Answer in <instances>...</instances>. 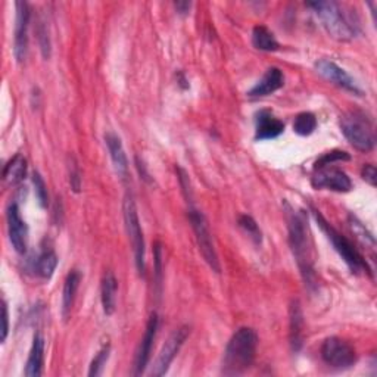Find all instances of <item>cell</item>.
Returning a JSON list of instances; mask_svg holds the SVG:
<instances>
[{
	"mask_svg": "<svg viewBox=\"0 0 377 377\" xmlns=\"http://www.w3.org/2000/svg\"><path fill=\"white\" fill-rule=\"evenodd\" d=\"M288 230H289V245L296 260V264L300 270V275H303L305 284L314 286L315 284L314 245L308 223L303 211L296 213V211L289 209Z\"/></svg>",
	"mask_w": 377,
	"mask_h": 377,
	"instance_id": "obj_1",
	"label": "cell"
},
{
	"mask_svg": "<svg viewBox=\"0 0 377 377\" xmlns=\"http://www.w3.org/2000/svg\"><path fill=\"white\" fill-rule=\"evenodd\" d=\"M258 335L251 327H240L225 346L221 373L224 376H240L248 371L256 355Z\"/></svg>",
	"mask_w": 377,
	"mask_h": 377,
	"instance_id": "obj_2",
	"label": "cell"
},
{
	"mask_svg": "<svg viewBox=\"0 0 377 377\" xmlns=\"http://www.w3.org/2000/svg\"><path fill=\"white\" fill-rule=\"evenodd\" d=\"M314 11L326 32L338 41H350L358 34V24L352 21L345 6L338 2H311Z\"/></svg>",
	"mask_w": 377,
	"mask_h": 377,
	"instance_id": "obj_3",
	"label": "cell"
},
{
	"mask_svg": "<svg viewBox=\"0 0 377 377\" xmlns=\"http://www.w3.org/2000/svg\"><path fill=\"white\" fill-rule=\"evenodd\" d=\"M315 221L319 223L320 229L324 232L327 239L333 245L335 251L340 255V258L345 261V264L350 267L354 275H366L371 276V268L369 267L367 261L363 255H361L357 248L351 244V240L346 239L343 234H340L333 225H330L329 221L322 216L320 211H314Z\"/></svg>",
	"mask_w": 377,
	"mask_h": 377,
	"instance_id": "obj_4",
	"label": "cell"
},
{
	"mask_svg": "<svg viewBox=\"0 0 377 377\" xmlns=\"http://www.w3.org/2000/svg\"><path fill=\"white\" fill-rule=\"evenodd\" d=\"M340 130L345 139L361 152H370L376 145L373 123L363 112L345 114L340 118Z\"/></svg>",
	"mask_w": 377,
	"mask_h": 377,
	"instance_id": "obj_5",
	"label": "cell"
},
{
	"mask_svg": "<svg viewBox=\"0 0 377 377\" xmlns=\"http://www.w3.org/2000/svg\"><path fill=\"white\" fill-rule=\"evenodd\" d=\"M123 213H124V223L126 230L130 239V244L134 253V263L138 268L139 275H145L146 270V246H145V237L142 232V225L138 214V206L133 199L131 194H127L124 204H123Z\"/></svg>",
	"mask_w": 377,
	"mask_h": 377,
	"instance_id": "obj_6",
	"label": "cell"
},
{
	"mask_svg": "<svg viewBox=\"0 0 377 377\" xmlns=\"http://www.w3.org/2000/svg\"><path fill=\"white\" fill-rule=\"evenodd\" d=\"M189 220L192 223V227H193V232L196 236V242H198L199 252L202 253L204 260L211 267V270L216 271V273H220L221 265H220L218 255H217V251H216V246L213 242V236H211V232L208 227L206 218L204 217L202 213H199V211L190 209Z\"/></svg>",
	"mask_w": 377,
	"mask_h": 377,
	"instance_id": "obj_7",
	"label": "cell"
},
{
	"mask_svg": "<svg viewBox=\"0 0 377 377\" xmlns=\"http://www.w3.org/2000/svg\"><path fill=\"white\" fill-rule=\"evenodd\" d=\"M322 358L327 366L338 369V370L351 369L358 359L354 346L336 336L327 338L323 342Z\"/></svg>",
	"mask_w": 377,
	"mask_h": 377,
	"instance_id": "obj_8",
	"label": "cell"
},
{
	"mask_svg": "<svg viewBox=\"0 0 377 377\" xmlns=\"http://www.w3.org/2000/svg\"><path fill=\"white\" fill-rule=\"evenodd\" d=\"M311 185L317 190L326 189L338 193H346L352 189V182L348 174L342 171L340 168L331 167V165L314 168Z\"/></svg>",
	"mask_w": 377,
	"mask_h": 377,
	"instance_id": "obj_9",
	"label": "cell"
},
{
	"mask_svg": "<svg viewBox=\"0 0 377 377\" xmlns=\"http://www.w3.org/2000/svg\"><path fill=\"white\" fill-rule=\"evenodd\" d=\"M189 333H190V329L187 326H182L173 331L171 336L167 339V342L164 343L162 350L155 361L154 369H152V371H150V374L164 376L165 373L168 371L176 355L178 354L180 350H182L183 343L189 338Z\"/></svg>",
	"mask_w": 377,
	"mask_h": 377,
	"instance_id": "obj_10",
	"label": "cell"
},
{
	"mask_svg": "<svg viewBox=\"0 0 377 377\" xmlns=\"http://www.w3.org/2000/svg\"><path fill=\"white\" fill-rule=\"evenodd\" d=\"M17 18H15V37H13V56L18 62H22L28 52V25H29V6L27 2H17Z\"/></svg>",
	"mask_w": 377,
	"mask_h": 377,
	"instance_id": "obj_11",
	"label": "cell"
},
{
	"mask_svg": "<svg viewBox=\"0 0 377 377\" xmlns=\"http://www.w3.org/2000/svg\"><path fill=\"white\" fill-rule=\"evenodd\" d=\"M8 221V234L12 248L18 253H25L28 246V227L27 223L21 218L20 206L17 204H11L6 211Z\"/></svg>",
	"mask_w": 377,
	"mask_h": 377,
	"instance_id": "obj_12",
	"label": "cell"
},
{
	"mask_svg": "<svg viewBox=\"0 0 377 377\" xmlns=\"http://www.w3.org/2000/svg\"><path fill=\"white\" fill-rule=\"evenodd\" d=\"M315 70L327 81L333 83L345 90H348V92L355 93L358 96L363 93L351 75L343 68H340L338 64H335L333 61H329V59H319V61L315 62Z\"/></svg>",
	"mask_w": 377,
	"mask_h": 377,
	"instance_id": "obj_13",
	"label": "cell"
},
{
	"mask_svg": "<svg viewBox=\"0 0 377 377\" xmlns=\"http://www.w3.org/2000/svg\"><path fill=\"white\" fill-rule=\"evenodd\" d=\"M158 315L154 312L150 314L147 324H146V330L145 335L139 343V348L135 351V357H134V376H140L145 373L149 359H150V352H152V345L154 340L157 338V330H158Z\"/></svg>",
	"mask_w": 377,
	"mask_h": 377,
	"instance_id": "obj_14",
	"label": "cell"
},
{
	"mask_svg": "<svg viewBox=\"0 0 377 377\" xmlns=\"http://www.w3.org/2000/svg\"><path fill=\"white\" fill-rule=\"evenodd\" d=\"M284 131V123L276 118L271 111L263 110L255 118V140L276 139Z\"/></svg>",
	"mask_w": 377,
	"mask_h": 377,
	"instance_id": "obj_15",
	"label": "cell"
},
{
	"mask_svg": "<svg viewBox=\"0 0 377 377\" xmlns=\"http://www.w3.org/2000/svg\"><path fill=\"white\" fill-rule=\"evenodd\" d=\"M105 143L108 146L115 173L121 178H126L128 174V159L121 139H119V135L114 131H108L105 134Z\"/></svg>",
	"mask_w": 377,
	"mask_h": 377,
	"instance_id": "obj_16",
	"label": "cell"
},
{
	"mask_svg": "<svg viewBox=\"0 0 377 377\" xmlns=\"http://www.w3.org/2000/svg\"><path fill=\"white\" fill-rule=\"evenodd\" d=\"M283 84H284L283 72L276 67H271L265 71V74L263 75V79L249 90L248 96H251V98L268 96L271 93L277 92L279 88L283 87Z\"/></svg>",
	"mask_w": 377,
	"mask_h": 377,
	"instance_id": "obj_17",
	"label": "cell"
},
{
	"mask_svg": "<svg viewBox=\"0 0 377 377\" xmlns=\"http://www.w3.org/2000/svg\"><path fill=\"white\" fill-rule=\"evenodd\" d=\"M43 366H44V338L41 333H36L33 338L32 350H29L24 374L28 377H39L43 374Z\"/></svg>",
	"mask_w": 377,
	"mask_h": 377,
	"instance_id": "obj_18",
	"label": "cell"
},
{
	"mask_svg": "<svg viewBox=\"0 0 377 377\" xmlns=\"http://www.w3.org/2000/svg\"><path fill=\"white\" fill-rule=\"evenodd\" d=\"M117 292H118V282H117L112 271H107L102 279V289H100L102 308H103V312L107 315H112L115 311Z\"/></svg>",
	"mask_w": 377,
	"mask_h": 377,
	"instance_id": "obj_19",
	"label": "cell"
},
{
	"mask_svg": "<svg viewBox=\"0 0 377 377\" xmlns=\"http://www.w3.org/2000/svg\"><path fill=\"white\" fill-rule=\"evenodd\" d=\"M27 174V159L21 155H15L6 165L4 170V180L9 186L20 185Z\"/></svg>",
	"mask_w": 377,
	"mask_h": 377,
	"instance_id": "obj_20",
	"label": "cell"
},
{
	"mask_svg": "<svg viewBox=\"0 0 377 377\" xmlns=\"http://www.w3.org/2000/svg\"><path fill=\"white\" fill-rule=\"evenodd\" d=\"M80 282H81V275L77 270H72L65 279L64 291H62V317L64 319H68V315L72 310L75 293H77Z\"/></svg>",
	"mask_w": 377,
	"mask_h": 377,
	"instance_id": "obj_21",
	"label": "cell"
},
{
	"mask_svg": "<svg viewBox=\"0 0 377 377\" xmlns=\"http://www.w3.org/2000/svg\"><path fill=\"white\" fill-rule=\"evenodd\" d=\"M252 44L255 49L263 52H275L277 51L279 41L276 40L273 32L268 29L265 25H256L252 29Z\"/></svg>",
	"mask_w": 377,
	"mask_h": 377,
	"instance_id": "obj_22",
	"label": "cell"
},
{
	"mask_svg": "<svg viewBox=\"0 0 377 377\" xmlns=\"http://www.w3.org/2000/svg\"><path fill=\"white\" fill-rule=\"evenodd\" d=\"M303 310L298 300L291 304V345L293 351H299L303 346Z\"/></svg>",
	"mask_w": 377,
	"mask_h": 377,
	"instance_id": "obj_23",
	"label": "cell"
},
{
	"mask_svg": "<svg viewBox=\"0 0 377 377\" xmlns=\"http://www.w3.org/2000/svg\"><path fill=\"white\" fill-rule=\"evenodd\" d=\"M56 267H58V256L53 251H43L37 256L36 264H34L36 273L44 280L52 279Z\"/></svg>",
	"mask_w": 377,
	"mask_h": 377,
	"instance_id": "obj_24",
	"label": "cell"
},
{
	"mask_svg": "<svg viewBox=\"0 0 377 377\" xmlns=\"http://www.w3.org/2000/svg\"><path fill=\"white\" fill-rule=\"evenodd\" d=\"M319 123H317V118L312 112H300L295 117L293 121V131L299 135H311Z\"/></svg>",
	"mask_w": 377,
	"mask_h": 377,
	"instance_id": "obj_25",
	"label": "cell"
},
{
	"mask_svg": "<svg viewBox=\"0 0 377 377\" xmlns=\"http://www.w3.org/2000/svg\"><path fill=\"white\" fill-rule=\"evenodd\" d=\"M110 354H111V345H105L103 348L96 354V357L93 358L92 364H90V370H88V376H100L103 373L105 366H107L108 359H110Z\"/></svg>",
	"mask_w": 377,
	"mask_h": 377,
	"instance_id": "obj_26",
	"label": "cell"
},
{
	"mask_svg": "<svg viewBox=\"0 0 377 377\" xmlns=\"http://www.w3.org/2000/svg\"><path fill=\"white\" fill-rule=\"evenodd\" d=\"M33 185H34V193L36 198L40 204L41 208H46L49 205V193H48V186L44 183V180L39 173L34 171L33 174Z\"/></svg>",
	"mask_w": 377,
	"mask_h": 377,
	"instance_id": "obj_27",
	"label": "cell"
},
{
	"mask_svg": "<svg viewBox=\"0 0 377 377\" xmlns=\"http://www.w3.org/2000/svg\"><path fill=\"white\" fill-rule=\"evenodd\" d=\"M239 225L242 227L256 244H261V239H263V234H261V230L258 227V224L255 223V220L249 216H242L239 218Z\"/></svg>",
	"mask_w": 377,
	"mask_h": 377,
	"instance_id": "obj_28",
	"label": "cell"
},
{
	"mask_svg": "<svg viewBox=\"0 0 377 377\" xmlns=\"http://www.w3.org/2000/svg\"><path fill=\"white\" fill-rule=\"evenodd\" d=\"M350 225H351V229L354 230V233L357 234V237L361 239V242H364L366 245L370 244L371 246H374V237L371 236V233H369L366 230L364 225L361 224L355 217H350Z\"/></svg>",
	"mask_w": 377,
	"mask_h": 377,
	"instance_id": "obj_29",
	"label": "cell"
},
{
	"mask_svg": "<svg viewBox=\"0 0 377 377\" xmlns=\"http://www.w3.org/2000/svg\"><path fill=\"white\" fill-rule=\"evenodd\" d=\"M350 159H351V157L346 152H342V150H333V152H329L324 157H322L319 161H317L314 168L324 167V165H331L335 161H350Z\"/></svg>",
	"mask_w": 377,
	"mask_h": 377,
	"instance_id": "obj_30",
	"label": "cell"
},
{
	"mask_svg": "<svg viewBox=\"0 0 377 377\" xmlns=\"http://www.w3.org/2000/svg\"><path fill=\"white\" fill-rule=\"evenodd\" d=\"M70 183H71V187L74 192H80V187H81V177H80V168H79V164L75 162V159L72 158L71 164H70Z\"/></svg>",
	"mask_w": 377,
	"mask_h": 377,
	"instance_id": "obj_31",
	"label": "cell"
},
{
	"mask_svg": "<svg viewBox=\"0 0 377 377\" xmlns=\"http://www.w3.org/2000/svg\"><path fill=\"white\" fill-rule=\"evenodd\" d=\"M361 176H363V180H366V182L370 185V186H376V182H377V171H376V167L373 164H367L364 165L363 171H361Z\"/></svg>",
	"mask_w": 377,
	"mask_h": 377,
	"instance_id": "obj_32",
	"label": "cell"
},
{
	"mask_svg": "<svg viewBox=\"0 0 377 377\" xmlns=\"http://www.w3.org/2000/svg\"><path fill=\"white\" fill-rule=\"evenodd\" d=\"M9 333V311H8V304L6 300H2V342L6 340Z\"/></svg>",
	"mask_w": 377,
	"mask_h": 377,
	"instance_id": "obj_33",
	"label": "cell"
},
{
	"mask_svg": "<svg viewBox=\"0 0 377 377\" xmlns=\"http://www.w3.org/2000/svg\"><path fill=\"white\" fill-rule=\"evenodd\" d=\"M154 258H155V275L158 279V284L161 282V276H162V249L159 244H155V249H154Z\"/></svg>",
	"mask_w": 377,
	"mask_h": 377,
	"instance_id": "obj_34",
	"label": "cell"
},
{
	"mask_svg": "<svg viewBox=\"0 0 377 377\" xmlns=\"http://www.w3.org/2000/svg\"><path fill=\"white\" fill-rule=\"evenodd\" d=\"M178 180H180V185H182V187H183V192H185V194H186V198L190 199V198H192L190 180H189L186 171L182 170V168H178Z\"/></svg>",
	"mask_w": 377,
	"mask_h": 377,
	"instance_id": "obj_35",
	"label": "cell"
},
{
	"mask_svg": "<svg viewBox=\"0 0 377 377\" xmlns=\"http://www.w3.org/2000/svg\"><path fill=\"white\" fill-rule=\"evenodd\" d=\"M190 6H192L190 2H177L176 4V9L178 11V13H183V15L190 11Z\"/></svg>",
	"mask_w": 377,
	"mask_h": 377,
	"instance_id": "obj_36",
	"label": "cell"
}]
</instances>
